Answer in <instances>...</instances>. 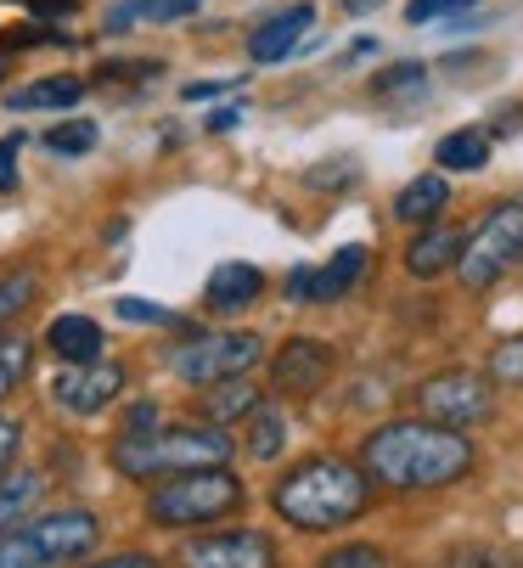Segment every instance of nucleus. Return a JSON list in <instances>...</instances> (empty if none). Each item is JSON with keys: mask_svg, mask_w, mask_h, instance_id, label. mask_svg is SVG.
<instances>
[{"mask_svg": "<svg viewBox=\"0 0 523 568\" xmlns=\"http://www.w3.org/2000/svg\"><path fill=\"white\" fill-rule=\"evenodd\" d=\"M361 467L372 473V484L389 490H445L473 473V439H462V428L445 423H383L366 450Z\"/></svg>", "mask_w": 523, "mask_h": 568, "instance_id": "f257e3e1", "label": "nucleus"}, {"mask_svg": "<svg viewBox=\"0 0 523 568\" xmlns=\"http://www.w3.org/2000/svg\"><path fill=\"white\" fill-rule=\"evenodd\" d=\"M276 513L293 524V529H343L355 524L372 501V473L343 462V456H310L299 462L282 484H276Z\"/></svg>", "mask_w": 523, "mask_h": 568, "instance_id": "f03ea898", "label": "nucleus"}, {"mask_svg": "<svg viewBox=\"0 0 523 568\" xmlns=\"http://www.w3.org/2000/svg\"><path fill=\"white\" fill-rule=\"evenodd\" d=\"M231 462V439L209 423V428H152V434H124L113 445V467L135 484L152 478H174V473H198V467H225Z\"/></svg>", "mask_w": 523, "mask_h": 568, "instance_id": "7ed1b4c3", "label": "nucleus"}, {"mask_svg": "<svg viewBox=\"0 0 523 568\" xmlns=\"http://www.w3.org/2000/svg\"><path fill=\"white\" fill-rule=\"evenodd\" d=\"M237 507H242L237 473H225V467H198V473L163 478L158 490H152V501H147V518L163 524V529H198V524L231 518Z\"/></svg>", "mask_w": 523, "mask_h": 568, "instance_id": "20e7f679", "label": "nucleus"}, {"mask_svg": "<svg viewBox=\"0 0 523 568\" xmlns=\"http://www.w3.org/2000/svg\"><path fill=\"white\" fill-rule=\"evenodd\" d=\"M102 540L97 513L68 507V513H46L34 524H18L12 535H0V568H57L73 562Z\"/></svg>", "mask_w": 523, "mask_h": 568, "instance_id": "39448f33", "label": "nucleus"}, {"mask_svg": "<svg viewBox=\"0 0 523 568\" xmlns=\"http://www.w3.org/2000/svg\"><path fill=\"white\" fill-rule=\"evenodd\" d=\"M259 361H265V344H259L253 333H203V338H187V344L169 349V372L181 383H192V388L248 377Z\"/></svg>", "mask_w": 523, "mask_h": 568, "instance_id": "423d86ee", "label": "nucleus"}, {"mask_svg": "<svg viewBox=\"0 0 523 568\" xmlns=\"http://www.w3.org/2000/svg\"><path fill=\"white\" fill-rule=\"evenodd\" d=\"M517 260H523V197H512V203H501V209L484 214V225L467 236L456 271H462V282H467L473 293H484V287H495Z\"/></svg>", "mask_w": 523, "mask_h": 568, "instance_id": "0eeeda50", "label": "nucleus"}, {"mask_svg": "<svg viewBox=\"0 0 523 568\" xmlns=\"http://www.w3.org/2000/svg\"><path fill=\"white\" fill-rule=\"evenodd\" d=\"M422 399V412L433 423H445V428H473L495 412V399H490V383L479 372H440V377H428L416 388Z\"/></svg>", "mask_w": 523, "mask_h": 568, "instance_id": "6e6552de", "label": "nucleus"}, {"mask_svg": "<svg viewBox=\"0 0 523 568\" xmlns=\"http://www.w3.org/2000/svg\"><path fill=\"white\" fill-rule=\"evenodd\" d=\"M119 388H124V366H119V361L62 366L57 383H51L57 405H62V412H73V417H97V412H108V405L119 399Z\"/></svg>", "mask_w": 523, "mask_h": 568, "instance_id": "1a4fd4ad", "label": "nucleus"}, {"mask_svg": "<svg viewBox=\"0 0 523 568\" xmlns=\"http://www.w3.org/2000/svg\"><path fill=\"white\" fill-rule=\"evenodd\" d=\"M361 271H366V248L349 242V248H338L326 265H299L288 276V304H338L349 287L361 282Z\"/></svg>", "mask_w": 523, "mask_h": 568, "instance_id": "9d476101", "label": "nucleus"}, {"mask_svg": "<svg viewBox=\"0 0 523 568\" xmlns=\"http://www.w3.org/2000/svg\"><path fill=\"white\" fill-rule=\"evenodd\" d=\"M181 562L187 568H276V546L259 529H225V535L192 540Z\"/></svg>", "mask_w": 523, "mask_h": 568, "instance_id": "9b49d317", "label": "nucleus"}, {"mask_svg": "<svg viewBox=\"0 0 523 568\" xmlns=\"http://www.w3.org/2000/svg\"><path fill=\"white\" fill-rule=\"evenodd\" d=\"M332 366H338V361H332V344H321V338H288V344L276 349V361H271V377H276L282 394L310 399V394L326 388Z\"/></svg>", "mask_w": 523, "mask_h": 568, "instance_id": "f8f14e48", "label": "nucleus"}, {"mask_svg": "<svg viewBox=\"0 0 523 568\" xmlns=\"http://www.w3.org/2000/svg\"><path fill=\"white\" fill-rule=\"evenodd\" d=\"M310 23H315L310 0H299V7H288V12H276V18H265V23L248 34V57H253V62H282V57H293V45L310 34Z\"/></svg>", "mask_w": 523, "mask_h": 568, "instance_id": "ddd939ff", "label": "nucleus"}, {"mask_svg": "<svg viewBox=\"0 0 523 568\" xmlns=\"http://www.w3.org/2000/svg\"><path fill=\"white\" fill-rule=\"evenodd\" d=\"M259 293H265V276H259V265H248V260H225V265L209 271L203 304H209L214 315H237V310H248Z\"/></svg>", "mask_w": 523, "mask_h": 568, "instance_id": "4468645a", "label": "nucleus"}, {"mask_svg": "<svg viewBox=\"0 0 523 568\" xmlns=\"http://www.w3.org/2000/svg\"><path fill=\"white\" fill-rule=\"evenodd\" d=\"M462 248H467V236L456 225H433V231H422L405 248V271L416 282H433V276H445V271L462 265Z\"/></svg>", "mask_w": 523, "mask_h": 568, "instance_id": "2eb2a0df", "label": "nucleus"}, {"mask_svg": "<svg viewBox=\"0 0 523 568\" xmlns=\"http://www.w3.org/2000/svg\"><path fill=\"white\" fill-rule=\"evenodd\" d=\"M46 349L62 366H84V361H102V327L91 315H57L46 327Z\"/></svg>", "mask_w": 523, "mask_h": 568, "instance_id": "dca6fc26", "label": "nucleus"}, {"mask_svg": "<svg viewBox=\"0 0 523 568\" xmlns=\"http://www.w3.org/2000/svg\"><path fill=\"white\" fill-rule=\"evenodd\" d=\"M79 97H84V79L57 73V79H34V85H18V91L7 97V108H12V113H51V108H73Z\"/></svg>", "mask_w": 523, "mask_h": 568, "instance_id": "f3484780", "label": "nucleus"}, {"mask_svg": "<svg viewBox=\"0 0 523 568\" xmlns=\"http://www.w3.org/2000/svg\"><path fill=\"white\" fill-rule=\"evenodd\" d=\"M451 203V186H445V175H416L400 197H394V220L400 225H428L433 214H440Z\"/></svg>", "mask_w": 523, "mask_h": 568, "instance_id": "a211bd4d", "label": "nucleus"}, {"mask_svg": "<svg viewBox=\"0 0 523 568\" xmlns=\"http://www.w3.org/2000/svg\"><path fill=\"white\" fill-rule=\"evenodd\" d=\"M253 405H259V388L248 377H231V383H214L203 394V417L220 428V423H237V417H253Z\"/></svg>", "mask_w": 523, "mask_h": 568, "instance_id": "6ab92c4d", "label": "nucleus"}, {"mask_svg": "<svg viewBox=\"0 0 523 568\" xmlns=\"http://www.w3.org/2000/svg\"><path fill=\"white\" fill-rule=\"evenodd\" d=\"M46 496V478L40 473H12V478H0V535H12L23 518H29V507Z\"/></svg>", "mask_w": 523, "mask_h": 568, "instance_id": "aec40b11", "label": "nucleus"}, {"mask_svg": "<svg viewBox=\"0 0 523 568\" xmlns=\"http://www.w3.org/2000/svg\"><path fill=\"white\" fill-rule=\"evenodd\" d=\"M433 164L440 170H484L490 164V135L484 130H456L433 146Z\"/></svg>", "mask_w": 523, "mask_h": 568, "instance_id": "412c9836", "label": "nucleus"}, {"mask_svg": "<svg viewBox=\"0 0 523 568\" xmlns=\"http://www.w3.org/2000/svg\"><path fill=\"white\" fill-rule=\"evenodd\" d=\"M282 439H288V428H282V412H276V405H265V399H259V405H253V417H248V450H253L259 462H271V456H282Z\"/></svg>", "mask_w": 523, "mask_h": 568, "instance_id": "4be33fe9", "label": "nucleus"}, {"mask_svg": "<svg viewBox=\"0 0 523 568\" xmlns=\"http://www.w3.org/2000/svg\"><path fill=\"white\" fill-rule=\"evenodd\" d=\"M34 293H40V276L34 271H7V276H0V333H7L12 321L34 304Z\"/></svg>", "mask_w": 523, "mask_h": 568, "instance_id": "5701e85b", "label": "nucleus"}, {"mask_svg": "<svg viewBox=\"0 0 523 568\" xmlns=\"http://www.w3.org/2000/svg\"><path fill=\"white\" fill-rule=\"evenodd\" d=\"M29 366H34L29 338H0V399L18 394V383L29 377Z\"/></svg>", "mask_w": 523, "mask_h": 568, "instance_id": "b1692460", "label": "nucleus"}, {"mask_svg": "<svg viewBox=\"0 0 523 568\" xmlns=\"http://www.w3.org/2000/svg\"><path fill=\"white\" fill-rule=\"evenodd\" d=\"M46 146H51L57 158H79V152H91V146H97V124H91V119H73V124H57V130L46 135Z\"/></svg>", "mask_w": 523, "mask_h": 568, "instance_id": "393cba45", "label": "nucleus"}, {"mask_svg": "<svg viewBox=\"0 0 523 568\" xmlns=\"http://www.w3.org/2000/svg\"><path fill=\"white\" fill-rule=\"evenodd\" d=\"M490 377L506 383V388H523V338H506V344L490 355Z\"/></svg>", "mask_w": 523, "mask_h": 568, "instance_id": "a878e982", "label": "nucleus"}, {"mask_svg": "<svg viewBox=\"0 0 523 568\" xmlns=\"http://www.w3.org/2000/svg\"><path fill=\"white\" fill-rule=\"evenodd\" d=\"M321 568H389V557L378 546H338L321 557Z\"/></svg>", "mask_w": 523, "mask_h": 568, "instance_id": "bb28decb", "label": "nucleus"}, {"mask_svg": "<svg viewBox=\"0 0 523 568\" xmlns=\"http://www.w3.org/2000/svg\"><path fill=\"white\" fill-rule=\"evenodd\" d=\"M422 79H428V68H422V62H394V68H383V73H378V91H383V97H394V91H416Z\"/></svg>", "mask_w": 523, "mask_h": 568, "instance_id": "cd10ccee", "label": "nucleus"}, {"mask_svg": "<svg viewBox=\"0 0 523 568\" xmlns=\"http://www.w3.org/2000/svg\"><path fill=\"white\" fill-rule=\"evenodd\" d=\"M467 7H479V0H411L405 18H411V23H440V18H456V12H467Z\"/></svg>", "mask_w": 523, "mask_h": 568, "instance_id": "c85d7f7f", "label": "nucleus"}, {"mask_svg": "<svg viewBox=\"0 0 523 568\" xmlns=\"http://www.w3.org/2000/svg\"><path fill=\"white\" fill-rule=\"evenodd\" d=\"M113 310H119L124 321H141V327H169V321H174L163 304H147V298H119Z\"/></svg>", "mask_w": 523, "mask_h": 568, "instance_id": "c756f323", "label": "nucleus"}, {"mask_svg": "<svg viewBox=\"0 0 523 568\" xmlns=\"http://www.w3.org/2000/svg\"><path fill=\"white\" fill-rule=\"evenodd\" d=\"M18 152H23V135L0 141V192H18Z\"/></svg>", "mask_w": 523, "mask_h": 568, "instance_id": "7c9ffc66", "label": "nucleus"}, {"mask_svg": "<svg viewBox=\"0 0 523 568\" xmlns=\"http://www.w3.org/2000/svg\"><path fill=\"white\" fill-rule=\"evenodd\" d=\"M198 7L203 0H141V18H163L169 23V18H192Z\"/></svg>", "mask_w": 523, "mask_h": 568, "instance_id": "2f4dec72", "label": "nucleus"}, {"mask_svg": "<svg viewBox=\"0 0 523 568\" xmlns=\"http://www.w3.org/2000/svg\"><path fill=\"white\" fill-rule=\"evenodd\" d=\"M304 181L321 186V192H326V186H349V181H355V164H349V158H343V164H315Z\"/></svg>", "mask_w": 523, "mask_h": 568, "instance_id": "473e14b6", "label": "nucleus"}, {"mask_svg": "<svg viewBox=\"0 0 523 568\" xmlns=\"http://www.w3.org/2000/svg\"><path fill=\"white\" fill-rule=\"evenodd\" d=\"M445 568H501V562H495L484 546H456V551L445 557Z\"/></svg>", "mask_w": 523, "mask_h": 568, "instance_id": "72a5a7b5", "label": "nucleus"}, {"mask_svg": "<svg viewBox=\"0 0 523 568\" xmlns=\"http://www.w3.org/2000/svg\"><path fill=\"white\" fill-rule=\"evenodd\" d=\"M225 91H237V79H198V85H187L181 97H187V102H214V97H225Z\"/></svg>", "mask_w": 523, "mask_h": 568, "instance_id": "f704fd0d", "label": "nucleus"}, {"mask_svg": "<svg viewBox=\"0 0 523 568\" xmlns=\"http://www.w3.org/2000/svg\"><path fill=\"white\" fill-rule=\"evenodd\" d=\"M135 73H163L158 62H102L97 79H135Z\"/></svg>", "mask_w": 523, "mask_h": 568, "instance_id": "c9c22d12", "label": "nucleus"}, {"mask_svg": "<svg viewBox=\"0 0 523 568\" xmlns=\"http://www.w3.org/2000/svg\"><path fill=\"white\" fill-rule=\"evenodd\" d=\"M18 439H23V428H18V423H7V417H0V467H7V462L18 456Z\"/></svg>", "mask_w": 523, "mask_h": 568, "instance_id": "e433bc0d", "label": "nucleus"}, {"mask_svg": "<svg viewBox=\"0 0 523 568\" xmlns=\"http://www.w3.org/2000/svg\"><path fill=\"white\" fill-rule=\"evenodd\" d=\"M158 428V405H135V412H130V428L124 434H152Z\"/></svg>", "mask_w": 523, "mask_h": 568, "instance_id": "4c0bfd02", "label": "nucleus"}, {"mask_svg": "<svg viewBox=\"0 0 523 568\" xmlns=\"http://www.w3.org/2000/svg\"><path fill=\"white\" fill-rule=\"evenodd\" d=\"M97 568H158V557H147V551H124V557H108V562H97Z\"/></svg>", "mask_w": 523, "mask_h": 568, "instance_id": "58836bf2", "label": "nucleus"}, {"mask_svg": "<svg viewBox=\"0 0 523 568\" xmlns=\"http://www.w3.org/2000/svg\"><path fill=\"white\" fill-rule=\"evenodd\" d=\"M242 124V108H220V113H209V130L214 135H225V130H237Z\"/></svg>", "mask_w": 523, "mask_h": 568, "instance_id": "ea45409f", "label": "nucleus"}, {"mask_svg": "<svg viewBox=\"0 0 523 568\" xmlns=\"http://www.w3.org/2000/svg\"><path fill=\"white\" fill-rule=\"evenodd\" d=\"M523 130V108H501L495 113V135H517Z\"/></svg>", "mask_w": 523, "mask_h": 568, "instance_id": "a19ab883", "label": "nucleus"}, {"mask_svg": "<svg viewBox=\"0 0 523 568\" xmlns=\"http://www.w3.org/2000/svg\"><path fill=\"white\" fill-rule=\"evenodd\" d=\"M135 18H141V0H135V7H113V12H108V29L119 34V29H130Z\"/></svg>", "mask_w": 523, "mask_h": 568, "instance_id": "79ce46f5", "label": "nucleus"}, {"mask_svg": "<svg viewBox=\"0 0 523 568\" xmlns=\"http://www.w3.org/2000/svg\"><path fill=\"white\" fill-rule=\"evenodd\" d=\"M378 7H383V0H343L349 18H366V12H378Z\"/></svg>", "mask_w": 523, "mask_h": 568, "instance_id": "37998d69", "label": "nucleus"}, {"mask_svg": "<svg viewBox=\"0 0 523 568\" xmlns=\"http://www.w3.org/2000/svg\"><path fill=\"white\" fill-rule=\"evenodd\" d=\"M0 68H7V51H0Z\"/></svg>", "mask_w": 523, "mask_h": 568, "instance_id": "c03bdc74", "label": "nucleus"}, {"mask_svg": "<svg viewBox=\"0 0 523 568\" xmlns=\"http://www.w3.org/2000/svg\"><path fill=\"white\" fill-rule=\"evenodd\" d=\"M517 568H523V562H517Z\"/></svg>", "mask_w": 523, "mask_h": 568, "instance_id": "a18cd8bd", "label": "nucleus"}]
</instances>
